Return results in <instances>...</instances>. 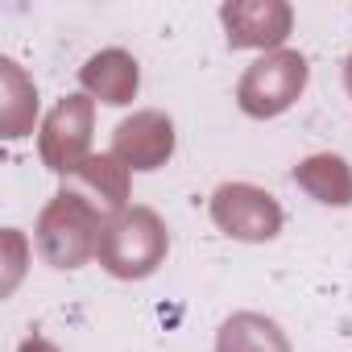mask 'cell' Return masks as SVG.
Returning a JSON list of instances; mask_svg holds the SVG:
<instances>
[{"mask_svg": "<svg viewBox=\"0 0 352 352\" xmlns=\"http://www.w3.org/2000/svg\"><path fill=\"white\" fill-rule=\"evenodd\" d=\"M104 224H108L104 212L83 191L63 187L42 208L38 228H34V245H38V253H42L46 265H54V270H79L87 257H96Z\"/></svg>", "mask_w": 352, "mask_h": 352, "instance_id": "cell-1", "label": "cell"}, {"mask_svg": "<svg viewBox=\"0 0 352 352\" xmlns=\"http://www.w3.org/2000/svg\"><path fill=\"white\" fill-rule=\"evenodd\" d=\"M166 249H170V232L162 224V216L153 208H124L116 212L104 232H100V265L112 274V278H149L162 261H166Z\"/></svg>", "mask_w": 352, "mask_h": 352, "instance_id": "cell-2", "label": "cell"}, {"mask_svg": "<svg viewBox=\"0 0 352 352\" xmlns=\"http://www.w3.org/2000/svg\"><path fill=\"white\" fill-rule=\"evenodd\" d=\"M307 79H311V67L298 50H274V54H261L236 83V104L245 116L253 120H270V116H282L302 91H307Z\"/></svg>", "mask_w": 352, "mask_h": 352, "instance_id": "cell-3", "label": "cell"}, {"mask_svg": "<svg viewBox=\"0 0 352 352\" xmlns=\"http://www.w3.org/2000/svg\"><path fill=\"white\" fill-rule=\"evenodd\" d=\"M91 129H96V100L91 96H67V100H58L54 112L42 120V133H38L42 162L54 174L71 179V174L87 162Z\"/></svg>", "mask_w": 352, "mask_h": 352, "instance_id": "cell-4", "label": "cell"}, {"mask_svg": "<svg viewBox=\"0 0 352 352\" xmlns=\"http://www.w3.org/2000/svg\"><path fill=\"white\" fill-rule=\"evenodd\" d=\"M212 220H216V228L224 236L249 241V245L274 241L282 232V208H278V199L265 187H253V183H224V187H216V195H212Z\"/></svg>", "mask_w": 352, "mask_h": 352, "instance_id": "cell-5", "label": "cell"}, {"mask_svg": "<svg viewBox=\"0 0 352 352\" xmlns=\"http://www.w3.org/2000/svg\"><path fill=\"white\" fill-rule=\"evenodd\" d=\"M220 21L228 30V46L232 50H270L282 46L290 38L294 25V9L282 0H232L220 9Z\"/></svg>", "mask_w": 352, "mask_h": 352, "instance_id": "cell-6", "label": "cell"}, {"mask_svg": "<svg viewBox=\"0 0 352 352\" xmlns=\"http://www.w3.org/2000/svg\"><path fill=\"white\" fill-rule=\"evenodd\" d=\"M174 153V120L166 112H133L112 133V157H120L129 170H157Z\"/></svg>", "mask_w": 352, "mask_h": 352, "instance_id": "cell-7", "label": "cell"}, {"mask_svg": "<svg viewBox=\"0 0 352 352\" xmlns=\"http://www.w3.org/2000/svg\"><path fill=\"white\" fill-rule=\"evenodd\" d=\"M79 83L87 87L91 100H104V104H129L137 96V83H141V71H137V58L124 54V50H100L96 58H87L79 67Z\"/></svg>", "mask_w": 352, "mask_h": 352, "instance_id": "cell-8", "label": "cell"}, {"mask_svg": "<svg viewBox=\"0 0 352 352\" xmlns=\"http://www.w3.org/2000/svg\"><path fill=\"white\" fill-rule=\"evenodd\" d=\"M294 183L319 199L323 208H348L352 204V166L340 153H311L294 166Z\"/></svg>", "mask_w": 352, "mask_h": 352, "instance_id": "cell-9", "label": "cell"}, {"mask_svg": "<svg viewBox=\"0 0 352 352\" xmlns=\"http://www.w3.org/2000/svg\"><path fill=\"white\" fill-rule=\"evenodd\" d=\"M34 116L38 87L13 58H0V129H5V137H25L34 129Z\"/></svg>", "mask_w": 352, "mask_h": 352, "instance_id": "cell-10", "label": "cell"}, {"mask_svg": "<svg viewBox=\"0 0 352 352\" xmlns=\"http://www.w3.org/2000/svg\"><path fill=\"white\" fill-rule=\"evenodd\" d=\"M71 179L79 183V187H87L91 195V204L100 208V212H124V199H129V166L120 162V157H112V153H100V157H87Z\"/></svg>", "mask_w": 352, "mask_h": 352, "instance_id": "cell-11", "label": "cell"}, {"mask_svg": "<svg viewBox=\"0 0 352 352\" xmlns=\"http://www.w3.org/2000/svg\"><path fill=\"white\" fill-rule=\"evenodd\" d=\"M216 352H290L282 327L257 311H241L220 327Z\"/></svg>", "mask_w": 352, "mask_h": 352, "instance_id": "cell-12", "label": "cell"}, {"mask_svg": "<svg viewBox=\"0 0 352 352\" xmlns=\"http://www.w3.org/2000/svg\"><path fill=\"white\" fill-rule=\"evenodd\" d=\"M17 352H58V348H54L50 340H42V336H30V340H25Z\"/></svg>", "mask_w": 352, "mask_h": 352, "instance_id": "cell-13", "label": "cell"}, {"mask_svg": "<svg viewBox=\"0 0 352 352\" xmlns=\"http://www.w3.org/2000/svg\"><path fill=\"white\" fill-rule=\"evenodd\" d=\"M344 87H348V96H352V54H348V63H344Z\"/></svg>", "mask_w": 352, "mask_h": 352, "instance_id": "cell-14", "label": "cell"}]
</instances>
